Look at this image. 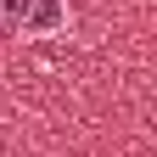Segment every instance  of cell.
<instances>
[{"instance_id":"1","label":"cell","mask_w":157,"mask_h":157,"mask_svg":"<svg viewBox=\"0 0 157 157\" xmlns=\"http://www.w3.org/2000/svg\"><path fill=\"white\" fill-rule=\"evenodd\" d=\"M51 17H56V0H0V34L51 23Z\"/></svg>"}]
</instances>
